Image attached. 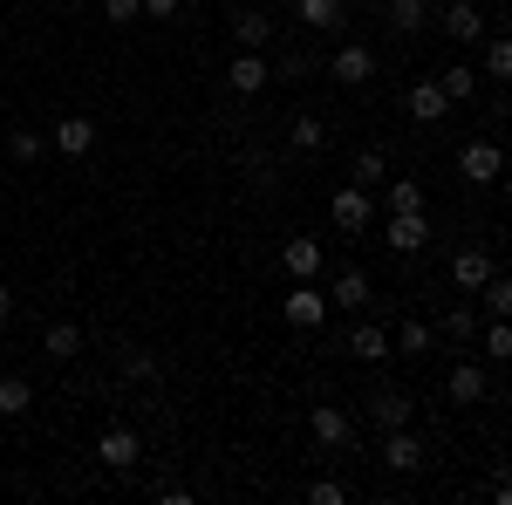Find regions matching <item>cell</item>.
<instances>
[{"mask_svg": "<svg viewBox=\"0 0 512 505\" xmlns=\"http://www.w3.org/2000/svg\"><path fill=\"white\" fill-rule=\"evenodd\" d=\"M328 219H335L342 233H369V219H376V198H369V185H342V192L328 198Z\"/></svg>", "mask_w": 512, "mask_h": 505, "instance_id": "6da1fadb", "label": "cell"}, {"mask_svg": "<svg viewBox=\"0 0 512 505\" xmlns=\"http://www.w3.org/2000/svg\"><path fill=\"white\" fill-rule=\"evenodd\" d=\"M280 314H287V328H308V335H315L321 321H328V294H315V280H301V287L280 301Z\"/></svg>", "mask_w": 512, "mask_h": 505, "instance_id": "7a4b0ae2", "label": "cell"}, {"mask_svg": "<svg viewBox=\"0 0 512 505\" xmlns=\"http://www.w3.org/2000/svg\"><path fill=\"white\" fill-rule=\"evenodd\" d=\"M96 458H103L110 471H130L137 458H144V437H137L130 424H110L103 437H96Z\"/></svg>", "mask_w": 512, "mask_h": 505, "instance_id": "3957f363", "label": "cell"}, {"mask_svg": "<svg viewBox=\"0 0 512 505\" xmlns=\"http://www.w3.org/2000/svg\"><path fill=\"white\" fill-rule=\"evenodd\" d=\"M308 430H315L321 451H342V444L355 437V417H349V410H335V403H315V410H308Z\"/></svg>", "mask_w": 512, "mask_h": 505, "instance_id": "277c9868", "label": "cell"}, {"mask_svg": "<svg viewBox=\"0 0 512 505\" xmlns=\"http://www.w3.org/2000/svg\"><path fill=\"white\" fill-rule=\"evenodd\" d=\"M458 171H465L472 185H492V178L506 171V151H499L492 137H478V144H465V151H458Z\"/></svg>", "mask_w": 512, "mask_h": 505, "instance_id": "5b68a950", "label": "cell"}, {"mask_svg": "<svg viewBox=\"0 0 512 505\" xmlns=\"http://www.w3.org/2000/svg\"><path fill=\"white\" fill-rule=\"evenodd\" d=\"M383 239H390V253H424V246H431V219H424V212H390Z\"/></svg>", "mask_w": 512, "mask_h": 505, "instance_id": "8992f818", "label": "cell"}, {"mask_svg": "<svg viewBox=\"0 0 512 505\" xmlns=\"http://www.w3.org/2000/svg\"><path fill=\"white\" fill-rule=\"evenodd\" d=\"M226 82H233L239 96H260V89L274 82V69H267V55H260V48H239V62L226 69Z\"/></svg>", "mask_w": 512, "mask_h": 505, "instance_id": "52a82bcc", "label": "cell"}, {"mask_svg": "<svg viewBox=\"0 0 512 505\" xmlns=\"http://www.w3.org/2000/svg\"><path fill=\"white\" fill-rule=\"evenodd\" d=\"M383 465H390V471H417V465H424V444H417V430H410V424L383 430Z\"/></svg>", "mask_w": 512, "mask_h": 505, "instance_id": "ba28073f", "label": "cell"}, {"mask_svg": "<svg viewBox=\"0 0 512 505\" xmlns=\"http://www.w3.org/2000/svg\"><path fill=\"white\" fill-rule=\"evenodd\" d=\"M328 301L362 314L369 301H376V287H369V273H362V267H342V273H335V287H328Z\"/></svg>", "mask_w": 512, "mask_h": 505, "instance_id": "9c48e42d", "label": "cell"}, {"mask_svg": "<svg viewBox=\"0 0 512 505\" xmlns=\"http://www.w3.org/2000/svg\"><path fill=\"white\" fill-rule=\"evenodd\" d=\"M328 76H335V82H349V89H355V82H369V76H376V55H369L362 41H349V48H335Z\"/></svg>", "mask_w": 512, "mask_h": 505, "instance_id": "30bf717a", "label": "cell"}, {"mask_svg": "<svg viewBox=\"0 0 512 505\" xmlns=\"http://www.w3.org/2000/svg\"><path fill=\"white\" fill-rule=\"evenodd\" d=\"M280 267L294 273V280H315V273H321V239L294 233V239H287V246H280Z\"/></svg>", "mask_w": 512, "mask_h": 505, "instance_id": "8fae6325", "label": "cell"}, {"mask_svg": "<svg viewBox=\"0 0 512 505\" xmlns=\"http://www.w3.org/2000/svg\"><path fill=\"white\" fill-rule=\"evenodd\" d=\"M485 28H492V21L478 14L472 0H451V7H444V35H451V41H465V48H472V41L485 35Z\"/></svg>", "mask_w": 512, "mask_h": 505, "instance_id": "7c38bea8", "label": "cell"}, {"mask_svg": "<svg viewBox=\"0 0 512 505\" xmlns=\"http://www.w3.org/2000/svg\"><path fill=\"white\" fill-rule=\"evenodd\" d=\"M55 151L89 157V151H96V123H89V117H62V123H55Z\"/></svg>", "mask_w": 512, "mask_h": 505, "instance_id": "4fadbf2b", "label": "cell"}, {"mask_svg": "<svg viewBox=\"0 0 512 505\" xmlns=\"http://www.w3.org/2000/svg\"><path fill=\"white\" fill-rule=\"evenodd\" d=\"M444 389H451V403H485V396H492V383H485V369H478V362H458Z\"/></svg>", "mask_w": 512, "mask_h": 505, "instance_id": "5bb4252c", "label": "cell"}, {"mask_svg": "<svg viewBox=\"0 0 512 505\" xmlns=\"http://www.w3.org/2000/svg\"><path fill=\"white\" fill-rule=\"evenodd\" d=\"M485 273H492V253H485V246H465V253H451V280H458L465 294H472Z\"/></svg>", "mask_w": 512, "mask_h": 505, "instance_id": "9a60e30c", "label": "cell"}, {"mask_svg": "<svg viewBox=\"0 0 512 505\" xmlns=\"http://www.w3.org/2000/svg\"><path fill=\"white\" fill-rule=\"evenodd\" d=\"M233 35H239V48H267V41H274V14H267V7H246L233 21Z\"/></svg>", "mask_w": 512, "mask_h": 505, "instance_id": "2e32d148", "label": "cell"}, {"mask_svg": "<svg viewBox=\"0 0 512 505\" xmlns=\"http://www.w3.org/2000/svg\"><path fill=\"white\" fill-rule=\"evenodd\" d=\"M444 110H451V96H444L437 82H417V89H410V117L417 123H437Z\"/></svg>", "mask_w": 512, "mask_h": 505, "instance_id": "e0dca14e", "label": "cell"}, {"mask_svg": "<svg viewBox=\"0 0 512 505\" xmlns=\"http://www.w3.org/2000/svg\"><path fill=\"white\" fill-rule=\"evenodd\" d=\"M41 349L55 355V362H76V355H82V328H76V321H55V328L41 335Z\"/></svg>", "mask_w": 512, "mask_h": 505, "instance_id": "ac0fdd59", "label": "cell"}, {"mask_svg": "<svg viewBox=\"0 0 512 505\" xmlns=\"http://www.w3.org/2000/svg\"><path fill=\"white\" fill-rule=\"evenodd\" d=\"M28 410H35L28 376H0V417H28Z\"/></svg>", "mask_w": 512, "mask_h": 505, "instance_id": "d6986e66", "label": "cell"}, {"mask_svg": "<svg viewBox=\"0 0 512 505\" xmlns=\"http://www.w3.org/2000/svg\"><path fill=\"white\" fill-rule=\"evenodd\" d=\"M369 417H376V424H383V430L410 424V396H403V389H383V396L369 403Z\"/></svg>", "mask_w": 512, "mask_h": 505, "instance_id": "ffe728a7", "label": "cell"}, {"mask_svg": "<svg viewBox=\"0 0 512 505\" xmlns=\"http://www.w3.org/2000/svg\"><path fill=\"white\" fill-rule=\"evenodd\" d=\"M349 349L362 355V362H383V355H390V335H383L376 321H362V328H355V335H349Z\"/></svg>", "mask_w": 512, "mask_h": 505, "instance_id": "44dd1931", "label": "cell"}, {"mask_svg": "<svg viewBox=\"0 0 512 505\" xmlns=\"http://www.w3.org/2000/svg\"><path fill=\"white\" fill-rule=\"evenodd\" d=\"M424 21H431V7H424V0H390V28H396V35H417Z\"/></svg>", "mask_w": 512, "mask_h": 505, "instance_id": "7402d4cb", "label": "cell"}, {"mask_svg": "<svg viewBox=\"0 0 512 505\" xmlns=\"http://www.w3.org/2000/svg\"><path fill=\"white\" fill-rule=\"evenodd\" d=\"M437 89H444V96H451V103H472V89H478L472 62H458V69H444V76H437Z\"/></svg>", "mask_w": 512, "mask_h": 505, "instance_id": "603a6c76", "label": "cell"}, {"mask_svg": "<svg viewBox=\"0 0 512 505\" xmlns=\"http://www.w3.org/2000/svg\"><path fill=\"white\" fill-rule=\"evenodd\" d=\"M396 349H403V355H431V349H437V328H424V321H403Z\"/></svg>", "mask_w": 512, "mask_h": 505, "instance_id": "cb8c5ba5", "label": "cell"}, {"mask_svg": "<svg viewBox=\"0 0 512 505\" xmlns=\"http://www.w3.org/2000/svg\"><path fill=\"white\" fill-rule=\"evenodd\" d=\"M383 205H390V212H424V185H417V178H403V185L383 192Z\"/></svg>", "mask_w": 512, "mask_h": 505, "instance_id": "d4e9b609", "label": "cell"}, {"mask_svg": "<svg viewBox=\"0 0 512 505\" xmlns=\"http://www.w3.org/2000/svg\"><path fill=\"white\" fill-rule=\"evenodd\" d=\"M301 21L308 28H342V0H301Z\"/></svg>", "mask_w": 512, "mask_h": 505, "instance_id": "484cf974", "label": "cell"}, {"mask_svg": "<svg viewBox=\"0 0 512 505\" xmlns=\"http://www.w3.org/2000/svg\"><path fill=\"white\" fill-rule=\"evenodd\" d=\"M485 355H492V362H506V355H512V328H506V314H492V328H485Z\"/></svg>", "mask_w": 512, "mask_h": 505, "instance_id": "4316f807", "label": "cell"}, {"mask_svg": "<svg viewBox=\"0 0 512 505\" xmlns=\"http://www.w3.org/2000/svg\"><path fill=\"white\" fill-rule=\"evenodd\" d=\"M472 328H478V321H472V308H451L437 335H444V342H472Z\"/></svg>", "mask_w": 512, "mask_h": 505, "instance_id": "83f0119b", "label": "cell"}, {"mask_svg": "<svg viewBox=\"0 0 512 505\" xmlns=\"http://www.w3.org/2000/svg\"><path fill=\"white\" fill-rule=\"evenodd\" d=\"M485 76H499V82L512 76V41H499V35H492V48H485Z\"/></svg>", "mask_w": 512, "mask_h": 505, "instance_id": "f1b7e54d", "label": "cell"}, {"mask_svg": "<svg viewBox=\"0 0 512 505\" xmlns=\"http://www.w3.org/2000/svg\"><path fill=\"white\" fill-rule=\"evenodd\" d=\"M287 137H294V151H321V137H328V130H321V117H301Z\"/></svg>", "mask_w": 512, "mask_h": 505, "instance_id": "f546056e", "label": "cell"}, {"mask_svg": "<svg viewBox=\"0 0 512 505\" xmlns=\"http://www.w3.org/2000/svg\"><path fill=\"white\" fill-rule=\"evenodd\" d=\"M7 151L21 157V164H35V157H41V130H14V137H7Z\"/></svg>", "mask_w": 512, "mask_h": 505, "instance_id": "4dcf8cb0", "label": "cell"}, {"mask_svg": "<svg viewBox=\"0 0 512 505\" xmlns=\"http://www.w3.org/2000/svg\"><path fill=\"white\" fill-rule=\"evenodd\" d=\"M355 185H383V151H362V157H355Z\"/></svg>", "mask_w": 512, "mask_h": 505, "instance_id": "1f68e13d", "label": "cell"}, {"mask_svg": "<svg viewBox=\"0 0 512 505\" xmlns=\"http://www.w3.org/2000/svg\"><path fill=\"white\" fill-rule=\"evenodd\" d=\"M308 499H315V505H342V499H349V492H342L335 478H315V485H308Z\"/></svg>", "mask_w": 512, "mask_h": 505, "instance_id": "d6a6232c", "label": "cell"}, {"mask_svg": "<svg viewBox=\"0 0 512 505\" xmlns=\"http://www.w3.org/2000/svg\"><path fill=\"white\" fill-rule=\"evenodd\" d=\"M103 14H110V21H137L144 7H137V0H103Z\"/></svg>", "mask_w": 512, "mask_h": 505, "instance_id": "836d02e7", "label": "cell"}, {"mask_svg": "<svg viewBox=\"0 0 512 505\" xmlns=\"http://www.w3.org/2000/svg\"><path fill=\"white\" fill-rule=\"evenodd\" d=\"M137 7H144L151 21H164V14H178V0H137Z\"/></svg>", "mask_w": 512, "mask_h": 505, "instance_id": "e575fe53", "label": "cell"}, {"mask_svg": "<svg viewBox=\"0 0 512 505\" xmlns=\"http://www.w3.org/2000/svg\"><path fill=\"white\" fill-rule=\"evenodd\" d=\"M7 321H14V294L0 287V328H7Z\"/></svg>", "mask_w": 512, "mask_h": 505, "instance_id": "d590c367", "label": "cell"}]
</instances>
